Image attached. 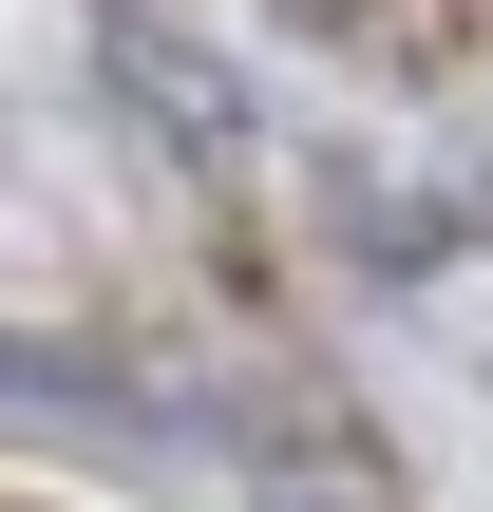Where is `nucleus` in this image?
Segmentation results:
<instances>
[{"label":"nucleus","mask_w":493,"mask_h":512,"mask_svg":"<svg viewBox=\"0 0 493 512\" xmlns=\"http://www.w3.org/2000/svg\"><path fill=\"white\" fill-rule=\"evenodd\" d=\"M114 76L152 95V133H171V152H228V133H247V95H228L209 57H171V19H133V0H114Z\"/></svg>","instance_id":"1"}]
</instances>
